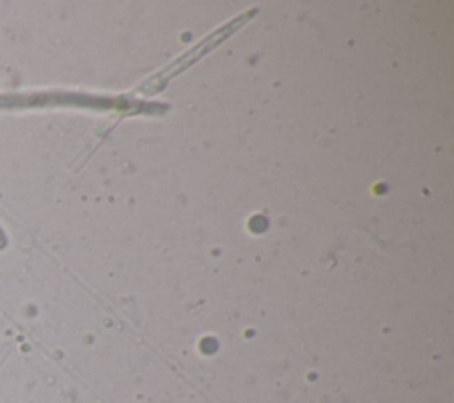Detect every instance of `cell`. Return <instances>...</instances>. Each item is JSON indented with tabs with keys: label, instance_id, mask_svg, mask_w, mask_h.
Listing matches in <instances>:
<instances>
[{
	"label": "cell",
	"instance_id": "obj_1",
	"mask_svg": "<svg viewBox=\"0 0 454 403\" xmlns=\"http://www.w3.org/2000/svg\"><path fill=\"white\" fill-rule=\"evenodd\" d=\"M7 245H9V238H7V233H5V231H4V227L0 225V250H4Z\"/></svg>",
	"mask_w": 454,
	"mask_h": 403
}]
</instances>
